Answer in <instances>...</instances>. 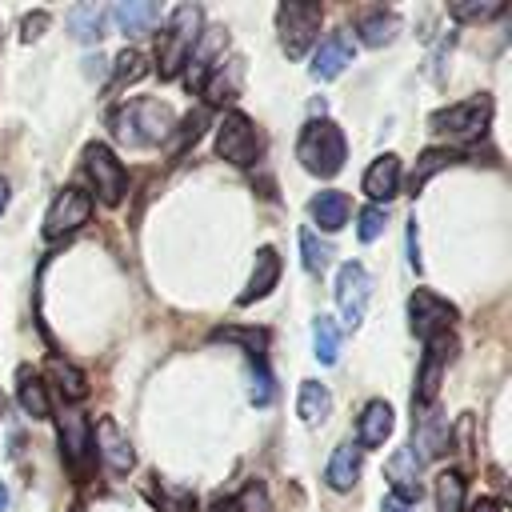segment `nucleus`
I'll return each mask as SVG.
<instances>
[{"mask_svg":"<svg viewBox=\"0 0 512 512\" xmlns=\"http://www.w3.org/2000/svg\"><path fill=\"white\" fill-rule=\"evenodd\" d=\"M4 504H8V492H4V484H0V512H4Z\"/></svg>","mask_w":512,"mask_h":512,"instance_id":"obj_47","label":"nucleus"},{"mask_svg":"<svg viewBox=\"0 0 512 512\" xmlns=\"http://www.w3.org/2000/svg\"><path fill=\"white\" fill-rule=\"evenodd\" d=\"M240 76H244V64H240V60H228V76H224L220 64H216V68L208 72V80L200 84L204 96H208V104H224V100H232L236 88H240Z\"/></svg>","mask_w":512,"mask_h":512,"instance_id":"obj_27","label":"nucleus"},{"mask_svg":"<svg viewBox=\"0 0 512 512\" xmlns=\"http://www.w3.org/2000/svg\"><path fill=\"white\" fill-rule=\"evenodd\" d=\"M488 120H492V100L488 96H472V100H460V104H448V108L432 112L428 124L440 136L468 140V136H484L488 132Z\"/></svg>","mask_w":512,"mask_h":512,"instance_id":"obj_5","label":"nucleus"},{"mask_svg":"<svg viewBox=\"0 0 512 512\" xmlns=\"http://www.w3.org/2000/svg\"><path fill=\"white\" fill-rule=\"evenodd\" d=\"M396 16L392 12H372V16H364L360 20V40L368 44V48H380V44H388L392 36H396Z\"/></svg>","mask_w":512,"mask_h":512,"instance_id":"obj_32","label":"nucleus"},{"mask_svg":"<svg viewBox=\"0 0 512 512\" xmlns=\"http://www.w3.org/2000/svg\"><path fill=\"white\" fill-rule=\"evenodd\" d=\"M472 512H504V504H500L496 496H480V500L472 504Z\"/></svg>","mask_w":512,"mask_h":512,"instance_id":"obj_44","label":"nucleus"},{"mask_svg":"<svg viewBox=\"0 0 512 512\" xmlns=\"http://www.w3.org/2000/svg\"><path fill=\"white\" fill-rule=\"evenodd\" d=\"M88 216H92V196L84 188H60L56 200L48 204V212H44V236L48 240L68 236L80 224H88Z\"/></svg>","mask_w":512,"mask_h":512,"instance_id":"obj_12","label":"nucleus"},{"mask_svg":"<svg viewBox=\"0 0 512 512\" xmlns=\"http://www.w3.org/2000/svg\"><path fill=\"white\" fill-rule=\"evenodd\" d=\"M388 480H392V496H400L408 504L420 500V456H416V448H400L388 460Z\"/></svg>","mask_w":512,"mask_h":512,"instance_id":"obj_19","label":"nucleus"},{"mask_svg":"<svg viewBox=\"0 0 512 512\" xmlns=\"http://www.w3.org/2000/svg\"><path fill=\"white\" fill-rule=\"evenodd\" d=\"M212 340H232V344H244L256 360H264V348H268V328H216Z\"/></svg>","mask_w":512,"mask_h":512,"instance_id":"obj_35","label":"nucleus"},{"mask_svg":"<svg viewBox=\"0 0 512 512\" xmlns=\"http://www.w3.org/2000/svg\"><path fill=\"white\" fill-rule=\"evenodd\" d=\"M424 348L428 352H424V364H420V376H416V392H412V408L416 412H428L432 408V400L440 392V376H444V368H448V360L456 352V340L444 332V336L428 340Z\"/></svg>","mask_w":512,"mask_h":512,"instance_id":"obj_11","label":"nucleus"},{"mask_svg":"<svg viewBox=\"0 0 512 512\" xmlns=\"http://www.w3.org/2000/svg\"><path fill=\"white\" fill-rule=\"evenodd\" d=\"M276 28H280V48L292 60H300L312 48L316 32H320V8L316 4H280L276 8Z\"/></svg>","mask_w":512,"mask_h":512,"instance_id":"obj_7","label":"nucleus"},{"mask_svg":"<svg viewBox=\"0 0 512 512\" xmlns=\"http://www.w3.org/2000/svg\"><path fill=\"white\" fill-rule=\"evenodd\" d=\"M348 196L344 192H336V188H328V192H316L312 200H308V212H312V220L324 228V232H336V228H344V220H348Z\"/></svg>","mask_w":512,"mask_h":512,"instance_id":"obj_23","label":"nucleus"},{"mask_svg":"<svg viewBox=\"0 0 512 512\" xmlns=\"http://www.w3.org/2000/svg\"><path fill=\"white\" fill-rule=\"evenodd\" d=\"M108 16L120 24L124 36H140V32H148V28L160 20V8L148 4V0H128V4H116Z\"/></svg>","mask_w":512,"mask_h":512,"instance_id":"obj_24","label":"nucleus"},{"mask_svg":"<svg viewBox=\"0 0 512 512\" xmlns=\"http://www.w3.org/2000/svg\"><path fill=\"white\" fill-rule=\"evenodd\" d=\"M212 512H240V500L224 496V500H216V504H212Z\"/></svg>","mask_w":512,"mask_h":512,"instance_id":"obj_45","label":"nucleus"},{"mask_svg":"<svg viewBox=\"0 0 512 512\" xmlns=\"http://www.w3.org/2000/svg\"><path fill=\"white\" fill-rule=\"evenodd\" d=\"M436 512H464V476L460 472L436 476Z\"/></svg>","mask_w":512,"mask_h":512,"instance_id":"obj_31","label":"nucleus"},{"mask_svg":"<svg viewBox=\"0 0 512 512\" xmlns=\"http://www.w3.org/2000/svg\"><path fill=\"white\" fill-rule=\"evenodd\" d=\"M348 64H352V40L344 32H332L320 40V48L312 56V80H336Z\"/></svg>","mask_w":512,"mask_h":512,"instance_id":"obj_17","label":"nucleus"},{"mask_svg":"<svg viewBox=\"0 0 512 512\" xmlns=\"http://www.w3.org/2000/svg\"><path fill=\"white\" fill-rule=\"evenodd\" d=\"M408 320H412V332L428 344V340H436V336L448 332V324L456 320V304H448L444 296H436L428 288H416L408 296Z\"/></svg>","mask_w":512,"mask_h":512,"instance_id":"obj_9","label":"nucleus"},{"mask_svg":"<svg viewBox=\"0 0 512 512\" xmlns=\"http://www.w3.org/2000/svg\"><path fill=\"white\" fill-rule=\"evenodd\" d=\"M108 128H112V140L124 148H152V144L168 140V132L176 128V112L164 100L136 96L108 116Z\"/></svg>","mask_w":512,"mask_h":512,"instance_id":"obj_1","label":"nucleus"},{"mask_svg":"<svg viewBox=\"0 0 512 512\" xmlns=\"http://www.w3.org/2000/svg\"><path fill=\"white\" fill-rule=\"evenodd\" d=\"M144 72H148V60H144V52H136V48H124V52L116 56V64H112V84H108V92H120V88L136 84Z\"/></svg>","mask_w":512,"mask_h":512,"instance_id":"obj_29","label":"nucleus"},{"mask_svg":"<svg viewBox=\"0 0 512 512\" xmlns=\"http://www.w3.org/2000/svg\"><path fill=\"white\" fill-rule=\"evenodd\" d=\"M216 152H220V160H228L236 168L256 164L260 160V132H256V124L244 112H224V120L216 128Z\"/></svg>","mask_w":512,"mask_h":512,"instance_id":"obj_6","label":"nucleus"},{"mask_svg":"<svg viewBox=\"0 0 512 512\" xmlns=\"http://www.w3.org/2000/svg\"><path fill=\"white\" fill-rule=\"evenodd\" d=\"M408 260H412V268L420 272V240H416V216L408 220Z\"/></svg>","mask_w":512,"mask_h":512,"instance_id":"obj_42","label":"nucleus"},{"mask_svg":"<svg viewBox=\"0 0 512 512\" xmlns=\"http://www.w3.org/2000/svg\"><path fill=\"white\" fill-rule=\"evenodd\" d=\"M0 420H4V392H0Z\"/></svg>","mask_w":512,"mask_h":512,"instance_id":"obj_48","label":"nucleus"},{"mask_svg":"<svg viewBox=\"0 0 512 512\" xmlns=\"http://www.w3.org/2000/svg\"><path fill=\"white\" fill-rule=\"evenodd\" d=\"M464 160V152H456V148H428V152H420V160H416V168H412V176H408V196H420V188L436 176V172H444V168H452V164H460Z\"/></svg>","mask_w":512,"mask_h":512,"instance_id":"obj_21","label":"nucleus"},{"mask_svg":"<svg viewBox=\"0 0 512 512\" xmlns=\"http://www.w3.org/2000/svg\"><path fill=\"white\" fill-rule=\"evenodd\" d=\"M44 24H48V12H36V16H28V20H24V40H36V36L44 32Z\"/></svg>","mask_w":512,"mask_h":512,"instance_id":"obj_41","label":"nucleus"},{"mask_svg":"<svg viewBox=\"0 0 512 512\" xmlns=\"http://www.w3.org/2000/svg\"><path fill=\"white\" fill-rule=\"evenodd\" d=\"M56 432H60V456H64V468L72 472V480L84 484V480L92 476V460H96V448H92V424L84 420V412H60Z\"/></svg>","mask_w":512,"mask_h":512,"instance_id":"obj_4","label":"nucleus"},{"mask_svg":"<svg viewBox=\"0 0 512 512\" xmlns=\"http://www.w3.org/2000/svg\"><path fill=\"white\" fill-rule=\"evenodd\" d=\"M344 156H348V144H344V132L332 124V120H308L304 124V132H300V140H296V160L312 172V176H320V180H328V176H336L340 168H344Z\"/></svg>","mask_w":512,"mask_h":512,"instance_id":"obj_2","label":"nucleus"},{"mask_svg":"<svg viewBox=\"0 0 512 512\" xmlns=\"http://www.w3.org/2000/svg\"><path fill=\"white\" fill-rule=\"evenodd\" d=\"M396 428V416H392V404L388 400H368L360 420H356V448H380Z\"/></svg>","mask_w":512,"mask_h":512,"instance_id":"obj_14","label":"nucleus"},{"mask_svg":"<svg viewBox=\"0 0 512 512\" xmlns=\"http://www.w3.org/2000/svg\"><path fill=\"white\" fill-rule=\"evenodd\" d=\"M252 404L256 408H264V404H272V396H276V388H272V376H268V368H264V360H256L252 364Z\"/></svg>","mask_w":512,"mask_h":512,"instance_id":"obj_39","label":"nucleus"},{"mask_svg":"<svg viewBox=\"0 0 512 512\" xmlns=\"http://www.w3.org/2000/svg\"><path fill=\"white\" fill-rule=\"evenodd\" d=\"M380 512H412V504H408V500H400V496H392V492H388V496H384V500H380Z\"/></svg>","mask_w":512,"mask_h":512,"instance_id":"obj_43","label":"nucleus"},{"mask_svg":"<svg viewBox=\"0 0 512 512\" xmlns=\"http://www.w3.org/2000/svg\"><path fill=\"white\" fill-rule=\"evenodd\" d=\"M312 348L320 364H336L340 360V328L332 324V316H316L312 324Z\"/></svg>","mask_w":512,"mask_h":512,"instance_id":"obj_30","label":"nucleus"},{"mask_svg":"<svg viewBox=\"0 0 512 512\" xmlns=\"http://www.w3.org/2000/svg\"><path fill=\"white\" fill-rule=\"evenodd\" d=\"M356 476H360V448L352 440H344V444H336V452L324 468V480L332 492H348L356 484Z\"/></svg>","mask_w":512,"mask_h":512,"instance_id":"obj_20","label":"nucleus"},{"mask_svg":"<svg viewBox=\"0 0 512 512\" xmlns=\"http://www.w3.org/2000/svg\"><path fill=\"white\" fill-rule=\"evenodd\" d=\"M204 124H208V116H204V112L184 116V124H180V140H176V152H180V148H188V144H196V140H200V132H204Z\"/></svg>","mask_w":512,"mask_h":512,"instance_id":"obj_40","label":"nucleus"},{"mask_svg":"<svg viewBox=\"0 0 512 512\" xmlns=\"http://www.w3.org/2000/svg\"><path fill=\"white\" fill-rule=\"evenodd\" d=\"M200 24H204V12H200L196 4H180V8L168 12L164 40H160V52H156V60H160L156 72H160V80H176V76H180L184 60H188V52H192V44H196V36H200Z\"/></svg>","mask_w":512,"mask_h":512,"instance_id":"obj_3","label":"nucleus"},{"mask_svg":"<svg viewBox=\"0 0 512 512\" xmlns=\"http://www.w3.org/2000/svg\"><path fill=\"white\" fill-rule=\"evenodd\" d=\"M104 24H108V8H100V4H76V8H68V32L76 40H84V44L100 40L104 36Z\"/></svg>","mask_w":512,"mask_h":512,"instance_id":"obj_25","label":"nucleus"},{"mask_svg":"<svg viewBox=\"0 0 512 512\" xmlns=\"http://www.w3.org/2000/svg\"><path fill=\"white\" fill-rule=\"evenodd\" d=\"M400 192V156L396 152H384L368 164L364 172V196H372L380 208Z\"/></svg>","mask_w":512,"mask_h":512,"instance_id":"obj_16","label":"nucleus"},{"mask_svg":"<svg viewBox=\"0 0 512 512\" xmlns=\"http://www.w3.org/2000/svg\"><path fill=\"white\" fill-rule=\"evenodd\" d=\"M368 296H372V276H368V268L356 264V260L340 264V272H336V304H340V316H344L348 328H356V324L364 320Z\"/></svg>","mask_w":512,"mask_h":512,"instance_id":"obj_10","label":"nucleus"},{"mask_svg":"<svg viewBox=\"0 0 512 512\" xmlns=\"http://www.w3.org/2000/svg\"><path fill=\"white\" fill-rule=\"evenodd\" d=\"M276 280H280V256H276V248H260L256 252V264H252V276H248L244 292L236 296V304L248 308L252 300H264L276 288Z\"/></svg>","mask_w":512,"mask_h":512,"instance_id":"obj_18","label":"nucleus"},{"mask_svg":"<svg viewBox=\"0 0 512 512\" xmlns=\"http://www.w3.org/2000/svg\"><path fill=\"white\" fill-rule=\"evenodd\" d=\"M156 504H160V512H196V492L192 488H176V484H156Z\"/></svg>","mask_w":512,"mask_h":512,"instance_id":"obj_36","label":"nucleus"},{"mask_svg":"<svg viewBox=\"0 0 512 512\" xmlns=\"http://www.w3.org/2000/svg\"><path fill=\"white\" fill-rule=\"evenodd\" d=\"M504 12V4L500 0H488V4H464V0H456V4H448V16L452 20H492V16H500Z\"/></svg>","mask_w":512,"mask_h":512,"instance_id":"obj_37","label":"nucleus"},{"mask_svg":"<svg viewBox=\"0 0 512 512\" xmlns=\"http://www.w3.org/2000/svg\"><path fill=\"white\" fill-rule=\"evenodd\" d=\"M448 420H440L436 412H424L420 416V444H424V452L428 456H440L444 448H448Z\"/></svg>","mask_w":512,"mask_h":512,"instance_id":"obj_34","label":"nucleus"},{"mask_svg":"<svg viewBox=\"0 0 512 512\" xmlns=\"http://www.w3.org/2000/svg\"><path fill=\"white\" fill-rule=\"evenodd\" d=\"M16 400H20L24 416H32V420H48V412H52L48 388H44V380L32 368H20L16 372Z\"/></svg>","mask_w":512,"mask_h":512,"instance_id":"obj_22","label":"nucleus"},{"mask_svg":"<svg viewBox=\"0 0 512 512\" xmlns=\"http://www.w3.org/2000/svg\"><path fill=\"white\" fill-rule=\"evenodd\" d=\"M92 448H96V456L104 460V468H108L112 476H124V472H132V464H136L132 440H128V432H124L112 416H100V420H96V428H92Z\"/></svg>","mask_w":512,"mask_h":512,"instance_id":"obj_13","label":"nucleus"},{"mask_svg":"<svg viewBox=\"0 0 512 512\" xmlns=\"http://www.w3.org/2000/svg\"><path fill=\"white\" fill-rule=\"evenodd\" d=\"M224 48V28H204L200 36H196V44H192V52H188V60H184V68H188V88H200L204 80H208V72L216 68V52Z\"/></svg>","mask_w":512,"mask_h":512,"instance_id":"obj_15","label":"nucleus"},{"mask_svg":"<svg viewBox=\"0 0 512 512\" xmlns=\"http://www.w3.org/2000/svg\"><path fill=\"white\" fill-rule=\"evenodd\" d=\"M388 228V208H380V204H368L364 212H360V224H356V236L364 240V244H372L380 232Z\"/></svg>","mask_w":512,"mask_h":512,"instance_id":"obj_38","label":"nucleus"},{"mask_svg":"<svg viewBox=\"0 0 512 512\" xmlns=\"http://www.w3.org/2000/svg\"><path fill=\"white\" fill-rule=\"evenodd\" d=\"M84 168H88V176H92V184H96L100 204L116 208V204L124 200V192H128V168L112 156L108 144H88V148H84Z\"/></svg>","mask_w":512,"mask_h":512,"instance_id":"obj_8","label":"nucleus"},{"mask_svg":"<svg viewBox=\"0 0 512 512\" xmlns=\"http://www.w3.org/2000/svg\"><path fill=\"white\" fill-rule=\"evenodd\" d=\"M8 196H12V192H8V180L0 176V216H4V208H8Z\"/></svg>","mask_w":512,"mask_h":512,"instance_id":"obj_46","label":"nucleus"},{"mask_svg":"<svg viewBox=\"0 0 512 512\" xmlns=\"http://www.w3.org/2000/svg\"><path fill=\"white\" fill-rule=\"evenodd\" d=\"M300 252H304V268H308L312 276H320V272L328 268V260H332V244H328V240H320L312 228H304V232H300Z\"/></svg>","mask_w":512,"mask_h":512,"instance_id":"obj_33","label":"nucleus"},{"mask_svg":"<svg viewBox=\"0 0 512 512\" xmlns=\"http://www.w3.org/2000/svg\"><path fill=\"white\" fill-rule=\"evenodd\" d=\"M296 412H300V420H304V424H320V420L332 412V392H328L320 380H304V384H300Z\"/></svg>","mask_w":512,"mask_h":512,"instance_id":"obj_26","label":"nucleus"},{"mask_svg":"<svg viewBox=\"0 0 512 512\" xmlns=\"http://www.w3.org/2000/svg\"><path fill=\"white\" fill-rule=\"evenodd\" d=\"M48 372H52L56 392H60L64 400H72V404H76V400H84V396H88V380H84V372H80V368H72L68 360H56V356H52V360H48Z\"/></svg>","mask_w":512,"mask_h":512,"instance_id":"obj_28","label":"nucleus"}]
</instances>
